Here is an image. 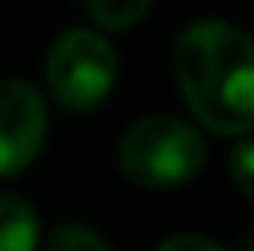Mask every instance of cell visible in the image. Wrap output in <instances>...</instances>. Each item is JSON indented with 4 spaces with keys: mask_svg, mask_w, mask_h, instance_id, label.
Segmentation results:
<instances>
[{
    "mask_svg": "<svg viewBox=\"0 0 254 251\" xmlns=\"http://www.w3.org/2000/svg\"><path fill=\"white\" fill-rule=\"evenodd\" d=\"M173 71L191 115L214 133L254 129V37L229 22H195L173 45Z\"/></svg>",
    "mask_w": 254,
    "mask_h": 251,
    "instance_id": "6da1fadb",
    "label": "cell"
},
{
    "mask_svg": "<svg viewBox=\"0 0 254 251\" xmlns=\"http://www.w3.org/2000/svg\"><path fill=\"white\" fill-rule=\"evenodd\" d=\"M118 163L140 188H173L203 170L206 144L195 126L173 115H151L126 129L118 144Z\"/></svg>",
    "mask_w": 254,
    "mask_h": 251,
    "instance_id": "7a4b0ae2",
    "label": "cell"
},
{
    "mask_svg": "<svg viewBox=\"0 0 254 251\" xmlns=\"http://www.w3.org/2000/svg\"><path fill=\"white\" fill-rule=\"evenodd\" d=\"M118 56L107 37L92 30H70L52 45L45 59V82L59 107L66 111H92L115 89Z\"/></svg>",
    "mask_w": 254,
    "mask_h": 251,
    "instance_id": "3957f363",
    "label": "cell"
},
{
    "mask_svg": "<svg viewBox=\"0 0 254 251\" xmlns=\"http://www.w3.org/2000/svg\"><path fill=\"white\" fill-rule=\"evenodd\" d=\"M48 133L45 96L30 82H0V177H11L37 159Z\"/></svg>",
    "mask_w": 254,
    "mask_h": 251,
    "instance_id": "277c9868",
    "label": "cell"
},
{
    "mask_svg": "<svg viewBox=\"0 0 254 251\" xmlns=\"http://www.w3.org/2000/svg\"><path fill=\"white\" fill-rule=\"evenodd\" d=\"M37 214L19 196H0V251H30L37 248Z\"/></svg>",
    "mask_w": 254,
    "mask_h": 251,
    "instance_id": "5b68a950",
    "label": "cell"
},
{
    "mask_svg": "<svg viewBox=\"0 0 254 251\" xmlns=\"http://www.w3.org/2000/svg\"><path fill=\"white\" fill-rule=\"evenodd\" d=\"M92 11V19L107 30H129L147 15L151 0H85Z\"/></svg>",
    "mask_w": 254,
    "mask_h": 251,
    "instance_id": "8992f818",
    "label": "cell"
},
{
    "mask_svg": "<svg viewBox=\"0 0 254 251\" xmlns=\"http://www.w3.org/2000/svg\"><path fill=\"white\" fill-rule=\"evenodd\" d=\"M48 248L52 251H85V248L107 251V240H103L100 233H92L89 226H81V222H63V226L48 237Z\"/></svg>",
    "mask_w": 254,
    "mask_h": 251,
    "instance_id": "52a82bcc",
    "label": "cell"
},
{
    "mask_svg": "<svg viewBox=\"0 0 254 251\" xmlns=\"http://www.w3.org/2000/svg\"><path fill=\"white\" fill-rule=\"evenodd\" d=\"M232 181L240 185V192L254 200V141H243L240 148L232 152Z\"/></svg>",
    "mask_w": 254,
    "mask_h": 251,
    "instance_id": "ba28073f",
    "label": "cell"
},
{
    "mask_svg": "<svg viewBox=\"0 0 254 251\" xmlns=\"http://www.w3.org/2000/svg\"><path fill=\"white\" fill-rule=\"evenodd\" d=\"M185 248H195V251H221V244L210 237H170L162 240V251H185Z\"/></svg>",
    "mask_w": 254,
    "mask_h": 251,
    "instance_id": "9c48e42d",
    "label": "cell"
}]
</instances>
